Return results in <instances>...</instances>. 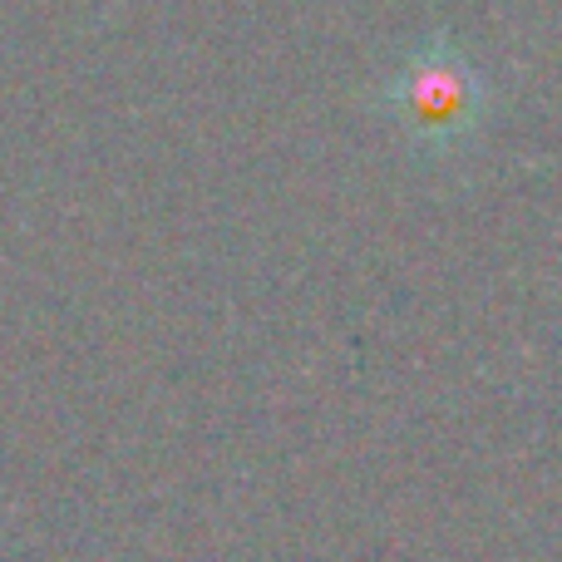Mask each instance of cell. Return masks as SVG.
Segmentation results:
<instances>
[{
	"instance_id": "6da1fadb",
	"label": "cell",
	"mask_w": 562,
	"mask_h": 562,
	"mask_svg": "<svg viewBox=\"0 0 562 562\" xmlns=\"http://www.w3.org/2000/svg\"><path fill=\"white\" fill-rule=\"evenodd\" d=\"M380 109L405 134V144L425 154H454L484 128L488 79L449 35H429L385 79Z\"/></svg>"
}]
</instances>
